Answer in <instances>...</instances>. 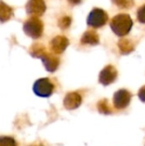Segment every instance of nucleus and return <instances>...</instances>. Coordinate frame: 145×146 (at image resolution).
Returning a JSON list of instances; mask_svg holds the SVG:
<instances>
[{
    "instance_id": "nucleus-9",
    "label": "nucleus",
    "mask_w": 145,
    "mask_h": 146,
    "mask_svg": "<svg viewBox=\"0 0 145 146\" xmlns=\"http://www.w3.org/2000/svg\"><path fill=\"white\" fill-rule=\"evenodd\" d=\"M69 46V40L65 36H57L52 39L50 49L54 54H62Z\"/></svg>"
},
{
    "instance_id": "nucleus-5",
    "label": "nucleus",
    "mask_w": 145,
    "mask_h": 146,
    "mask_svg": "<svg viewBox=\"0 0 145 146\" xmlns=\"http://www.w3.org/2000/svg\"><path fill=\"white\" fill-rule=\"evenodd\" d=\"M39 58L43 61V64H44L45 68H46L47 71L49 72H55L59 67V64H60V60L57 56H55L54 53H49L46 51L45 49L41 55L39 56Z\"/></svg>"
},
{
    "instance_id": "nucleus-13",
    "label": "nucleus",
    "mask_w": 145,
    "mask_h": 146,
    "mask_svg": "<svg viewBox=\"0 0 145 146\" xmlns=\"http://www.w3.org/2000/svg\"><path fill=\"white\" fill-rule=\"evenodd\" d=\"M118 47H119V50L122 54H128L131 51H133V44L131 43L130 40H126V39H122L118 43Z\"/></svg>"
},
{
    "instance_id": "nucleus-11",
    "label": "nucleus",
    "mask_w": 145,
    "mask_h": 146,
    "mask_svg": "<svg viewBox=\"0 0 145 146\" xmlns=\"http://www.w3.org/2000/svg\"><path fill=\"white\" fill-rule=\"evenodd\" d=\"M81 44L83 45H97L99 42V35L97 34V32L93 30L87 31V32L83 33V37L81 39Z\"/></svg>"
},
{
    "instance_id": "nucleus-12",
    "label": "nucleus",
    "mask_w": 145,
    "mask_h": 146,
    "mask_svg": "<svg viewBox=\"0 0 145 146\" xmlns=\"http://www.w3.org/2000/svg\"><path fill=\"white\" fill-rule=\"evenodd\" d=\"M13 15V10L10 6L0 1V22H6Z\"/></svg>"
},
{
    "instance_id": "nucleus-14",
    "label": "nucleus",
    "mask_w": 145,
    "mask_h": 146,
    "mask_svg": "<svg viewBox=\"0 0 145 146\" xmlns=\"http://www.w3.org/2000/svg\"><path fill=\"white\" fill-rule=\"evenodd\" d=\"M0 146H17V144L12 137L1 136L0 137Z\"/></svg>"
},
{
    "instance_id": "nucleus-20",
    "label": "nucleus",
    "mask_w": 145,
    "mask_h": 146,
    "mask_svg": "<svg viewBox=\"0 0 145 146\" xmlns=\"http://www.w3.org/2000/svg\"><path fill=\"white\" fill-rule=\"evenodd\" d=\"M69 2H70L71 4H73V5H77V4L81 3V0H68Z\"/></svg>"
},
{
    "instance_id": "nucleus-3",
    "label": "nucleus",
    "mask_w": 145,
    "mask_h": 146,
    "mask_svg": "<svg viewBox=\"0 0 145 146\" xmlns=\"http://www.w3.org/2000/svg\"><path fill=\"white\" fill-rule=\"evenodd\" d=\"M107 20H109V16H107V12L99 8H95L93 10H91V13L87 16V23L91 27L99 28L105 25Z\"/></svg>"
},
{
    "instance_id": "nucleus-1",
    "label": "nucleus",
    "mask_w": 145,
    "mask_h": 146,
    "mask_svg": "<svg viewBox=\"0 0 145 146\" xmlns=\"http://www.w3.org/2000/svg\"><path fill=\"white\" fill-rule=\"evenodd\" d=\"M110 27L116 35L124 36L131 30L132 20L127 14H119L112 18L110 21Z\"/></svg>"
},
{
    "instance_id": "nucleus-17",
    "label": "nucleus",
    "mask_w": 145,
    "mask_h": 146,
    "mask_svg": "<svg viewBox=\"0 0 145 146\" xmlns=\"http://www.w3.org/2000/svg\"><path fill=\"white\" fill-rule=\"evenodd\" d=\"M71 22H72L71 18L69 17V16H65V17L60 19V21H59V26H60V28H62V29H67V28L70 27Z\"/></svg>"
},
{
    "instance_id": "nucleus-7",
    "label": "nucleus",
    "mask_w": 145,
    "mask_h": 146,
    "mask_svg": "<svg viewBox=\"0 0 145 146\" xmlns=\"http://www.w3.org/2000/svg\"><path fill=\"white\" fill-rule=\"evenodd\" d=\"M26 11L30 16L40 17L46 11V4L44 0H29L26 5Z\"/></svg>"
},
{
    "instance_id": "nucleus-6",
    "label": "nucleus",
    "mask_w": 145,
    "mask_h": 146,
    "mask_svg": "<svg viewBox=\"0 0 145 146\" xmlns=\"http://www.w3.org/2000/svg\"><path fill=\"white\" fill-rule=\"evenodd\" d=\"M131 94L126 90H119L113 96V106L117 110H123L127 108L131 100Z\"/></svg>"
},
{
    "instance_id": "nucleus-10",
    "label": "nucleus",
    "mask_w": 145,
    "mask_h": 146,
    "mask_svg": "<svg viewBox=\"0 0 145 146\" xmlns=\"http://www.w3.org/2000/svg\"><path fill=\"white\" fill-rule=\"evenodd\" d=\"M81 104V96L77 92H69L64 100V106L68 110H75Z\"/></svg>"
},
{
    "instance_id": "nucleus-15",
    "label": "nucleus",
    "mask_w": 145,
    "mask_h": 146,
    "mask_svg": "<svg viewBox=\"0 0 145 146\" xmlns=\"http://www.w3.org/2000/svg\"><path fill=\"white\" fill-rule=\"evenodd\" d=\"M99 110L103 113H110L111 110H110V106H109V102L107 100H103L99 102Z\"/></svg>"
},
{
    "instance_id": "nucleus-8",
    "label": "nucleus",
    "mask_w": 145,
    "mask_h": 146,
    "mask_svg": "<svg viewBox=\"0 0 145 146\" xmlns=\"http://www.w3.org/2000/svg\"><path fill=\"white\" fill-rule=\"evenodd\" d=\"M117 71L113 66H107L99 74V83L103 86H109L116 80Z\"/></svg>"
},
{
    "instance_id": "nucleus-2",
    "label": "nucleus",
    "mask_w": 145,
    "mask_h": 146,
    "mask_svg": "<svg viewBox=\"0 0 145 146\" xmlns=\"http://www.w3.org/2000/svg\"><path fill=\"white\" fill-rule=\"evenodd\" d=\"M23 30L26 33V35L33 39H38L42 36L44 26L43 23L38 17H31L24 23Z\"/></svg>"
},
{
    "instance_id": "nucleus-16",
    "label": "nucleus",
    "mask_w": 145,
    "mask_h": 146,
    "mask_svg": "<svg viewBox=\"0 0 145 146\" xmlns=\"http://www.w3.org/2000/svg\"><path fill=\"white\" fill-rule=\"evenodd\" d=\"M112 1L120 8H129L133 4L132 0H112Z\"/></svg>"
},
{
    "instance_id": "nucleus-18",
    "label": "nucleus",
    "mask_w": 145,
    "mask_h": 146,
    "mask_svg": "<svg viewBox=\"0 0 145 146\" xmlns=\"http://www.w3.org/2000/svg\"><path fill=\"white\" fill-rule=\"evenodd\" d=\"M137 19L141 23H145V5L142 6L137 12Z\"/></svg>"
},
{
    "instance_id": "nucleus-19",
    "label": "nucleus",
    "mask_w": 145,
    "mask_h": 146,
    "mask_svg": "<svg viewBox=\"0 0 145 146\" xmlns=\"http://www.w3.org/2000/svg\"><path fill=\"white\" fill-rule=\"evenodd\" d=\"M138 98H140L141 102H145V86L139 90V92H138Z\"/></svg>"
},
{
    "instance_id": "nucleus-4",
    "label": "nucleus",
    "mask_w": 145,
    "mask_h": 146,
    "mask_svg": "<svg viewBox=\"0 0 145 146\" xmlns=\"http://www.w3.org/2000/svg\"><path fill=\"white\" fill-rule=\"evenodd\" d=\"M33 90L37 96H42V98H48L54 92V85L49 79L44 78V79L36 81V83L34 84Z\"/></svg>"
}]
</instances>
